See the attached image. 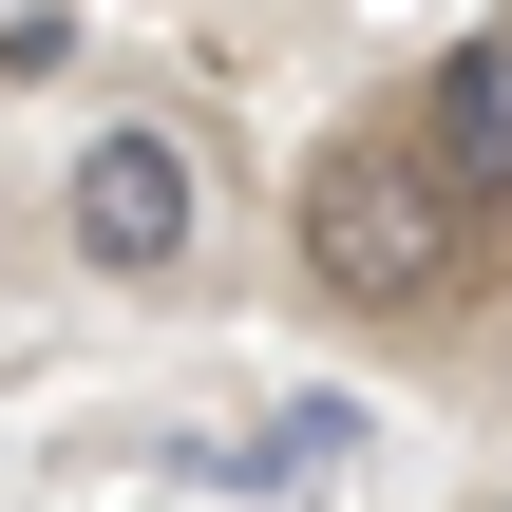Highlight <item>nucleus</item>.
Segmentation results:
<instances>
[{"instance_id": "obj_4", "label": "nucleus", "mask_w": 512, "mask_h": 512, "mask_svg": "<svg viewBox=\"0 0 512 512\" xmlns=\"http://www.w3.org/2000/svg\"><path fill=\"white\" fill-rule=\"evenodd\" d=\"M342 456H361V399H285V437H247L228 475H247V494H304V475H342Z\"/></svg>"}, {"instance_id": "obj_1", "label": "nucleus", "mask_w": 512, "mask_h": 512, "mask_svg": "<svg viewBox=\"0 0 512 512\" xmlns=\"http://www.w3.org/2000/svg\"><path fill=\"white\" fill-rule=\"evenodd\" d=\"M475 228H494V209H475L418 133H323L304 190H285V266H304V304H342V323H380V342L456 323Z\"/></svg>"}, {"instance_id": "obj_3", "label": "nucleus", "mask_w": 512, "mask_h": 512, "mask_svg": "<svg viewBox=\"0 0 512 512\" xmlns=\"http://www.w3.org/2000/svg\"><path fill=\"white\" fill-rule=\"evenodd\" d=\"M399 133H418V152H437L475 209H512V19H475V38L418 76V114H399Z\"/></svg>"}, {"instance_id": "obj_5", "label": "nucleus", "mask_w": 512, "mask_h": 512, "mask_svg": "<svg viewBox=\"0 0 512 512\" xmlns=\"http://www.w3.org/2000/svg\"><path fill=\"white\" fill-rule=\"evenodd\" d=\"M475 512H512V494H475Z\"/></svg>"}, {"instance_id": "obj_2", "label": "nucleus", "mask_w": 512, "mask_h": 512, "mask_svg": "<svg viewBox=\"0 0 512 512\" xmlns=\"http://www.w3.org/2000/svg\"><path fill=\"white\" fill-rule=\"evenodd\" d=\"M57 247H76L95 285H190V266H209V152H190L171 114H95L76 171H57Z\"/></svg>"}]
</instances>
